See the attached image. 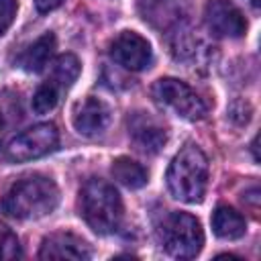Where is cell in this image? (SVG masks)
Masks as SVG:
<instances>
[{"label":"cell","mask_w":261,"mask_h":261,"mask_svg":"<svg viewBox=\"0 0 261 261\" xmlns=\"http://www.w3.org/2000/svg\"><path fill=\"white\" fill-rule=\"evenodd\" d=\"M59 204V188L45 175H29L16 181L2 198L0 208L16 220H35L51 214Z\"/></svg>","instance_id":"6da1fadb"},{"label":"cell","mask_w":261,"mask_h":261,"mask_svg":"<svg viewBox=\"0 0 261 261\" xmlns=\"http://www.w3.org/2000/svg\"><path fill=\"white\" fill-rule=\"evenodd\" d=\"M165 179L171 196L179 202H200L206 194L208 184V159L204 151L194 143L184 145L179 153L171 159Z\"/></svg>","instance_id":"7a4b0ae2"},{"label":"cell","mask_w":261,"mask_h":261,"mask_svg":"<svg viewBox=\"0 0 261 261\" xmlns=\"http://www.w3.org/2000/svg\"><path fill=\"white\" fill-rule=\"evenodd\" d=\"M80 214L94 232L110 234L122 220V200L112 184L92 177L80 190Z\"/></svg>","instance_id":"3957f363"},{"label":"cell","mask_w":261,"mask_h":261,"mask_svg":"<svg viewBox=\"0 0 261 261\" xmlns=\"http://www.w3.org/2000/svg\"><path fill=\"white\" fill-rule=\"evenodd\" d=\"M161 243L171 257L194 259L204 245L200 220L188 212H169L161 222Z\"/></svg>","instance_id":"277c9868"},{"label":"cell","mask_w":261,"mask_h":261,"mask_svg":"<svg viewBox=\"0 0 261 261\" xmlns=\"http://www.w3.org/2000/svg\"><path fill=\"white\" fill-rule=\"evenodd\" d=\"M57 143H59L57 126L53 122H41L10 139L8 145L4 147V159L12 163L33 161L51 153L57 147Z\"/></svg>","instance_id":"5b68a950"},{"label":"cell","mask_w":261,"mask_h":261,"mask_svg":"<svg viewBox=\"0 0 261 261\" xmlns=\"http://www.w3.org/2000/svg\"><path fill=\"white\" fill-rule=\"evenodd\" d=\"M151 94H153L157 104L171 108L177 116H181L186 120H202L206 116V104L181 80L161 77L153 84Z\"/></svg>","instance_id":"8992f818"},{"label":"cell","mask_w":261,"mask_h":261,"mask_svg":"<svg viewBox=\"0 0 261 261\" xmlns=\"http://www.w3.org/2000/svg\"><path fill=\"white\" fill-rule=\"evenodd\" d=\"M110 57L122 65L124 69L130 71H141L145 67H149L153 53H151V45L147 39H143L139 33L135 31H122L118 33L108 49Z\"/></svg>","instance_id":"52a82bcc"},{"label":"cell","mask_w":261,"mask_h":261,"mask_svg":"<svg viewBox=\"0 0 261 261\" xmlns=\"http://www.w3.org/2000/svg\"><path fill=\"white\" fill-rule=\"evenodd\" d=\"M204 18L216 37L239 39L247 33V20L243 12L228 0H210L204 8Z\"/></svg>","instance_id":"ba28073f"},{"label":"cell","mask_w":261,"mask_h":261,"mask_svg":"<svg viewBox=\"0 0 261 261\" xmlns=\"http://www.w3.org/2000/svg\"><path fill=\"white\" fill-rule=\"evenodd\" d=\"M92 257L90 245L73 232H53L43 239L39 259H73L86 261Z\"/></svg>","instance_id":"9c48e42d"},{"label":"cell","mask_w":261,"mask_h":261,"mask_svg":"<svg viewBox=\"0 0 261 261\" xmlns=\"http://www.w3.org/2000/svg\"><path fill=\"white\" fill-rule=\"evenodd\" d=\"M110 124V106L100 98H86L73 110V126L84 137H96Z\"/></svg>","instance_id":"30bf717a"},{"label":"cell","mask_w":261,"mask_h":261,"mask_svg":"<svg viewBox=\"0 0 261 261\" xmlns=\"http://www.w3.org/2000/svg\"><path fill=\"white\" fill-rule=\"evenodd\" d=\"M128 133L133 141L147 153H157L167 143L165 128L145 112H135L128 118Z\"/></svg>","instance_id":"8fae6325"},{"label":"cell","mask_w":261,"mask_h":261,"mask_svg":"<svg viewBox=\"0 0 261 261\" xmlns=\"http://www.w3.org/2000/svg\"><path fill=\"white\" fill-rule=\"evenodd\" d=\"M55 45H57V39H55L53 33L41 35L33 45H29V47L20 53L18 65H20L24 71H29V73H39V71H43V69L49 65L51 57H53Z\"/></svg>","instance_id":"7c38bea8"},{"label":"cell","mask_w":261,"mask_h":261,"mask_svg":"<svg viewBox=\"0 0 261 261\" xmlns=\"http://www.w3.org/2000/svg\"><path fill=\"white\" fill-rule=\"evenodd\" d=\"M212 230L220 239H241L247 230V222L241 212L226 204H220L212 214Z\"/></svg>","instance_id":"4fadbf2b"},{"label":"cell","mask_w":261,"mask_h":261,"mask_svg":"<svg viewBox=\"0 0 261 261\" xmlns=\"http://www.w3.org/2000/svg\"><path fill=\"white\" fill-rule=\"evenodd\" d=\"M114 179L128 190H139L147 184V169L130 157H116L110 167Z\"/></svg>","instance_id":"5bb4252c"},{"label":"cell","mask_w":261,"mask_h":261,"mask_svg":"<svg viewBox=\"0 0 261 261\" xmlns=\"http://www.w3.org/2000/svg\"><path fill=\"white\" fill-rule=\"evenodd\" d=\"M80 75V61L73 53H63L51 61V82L59 88H69Z\"/></svg>","instance_id":"9a60e30c"},{"label":"cell","mask_w":261,"mask_h":261,"mask_svg":"<svg viewBox=\"0 0 261 261\" xmlns=\"http://www.w3.org/2000/svg\"><path fill=\"white\" fill-rule=\"evenodd\" d=\"M57 102H59V86L55 82H51V80L43 82L37 88V92L33 94V110L37 114L51 112L57 106Z\"/></svg>","instance_id":"2e32d148"},{"label":"cell","mask_w":261,"mask_h":261,"mask_svg":"<svg viewBox=\"0 0 261 261\" xmlns=\"http://www.w3.org/2000/svg\"><path fill=\"white\" fill-rule=\"evenodd\" d=\"M20 257H22V249L18 237L6 224L0 222V261H12Z\"/></svg>","instance_id":"e0dca14e"},{"label":"cell","mask_w":261,"mask_h":261,"mask_svg":"<svg viewBox=\"0 0 261 261\" xmlns=\"http://www.w3.org/2000/svg\"><path fill=\"white\" fill-rule=\"evenodd\" d=\"M16 14V0H0V35L12 24Z\"/></svg>","instance_id":"ac0fdd59"},{"label":"cell","mask_w":261,"mask_h":261,"mask_svg":"<svg viewBox=\"0 0 261 261\" xmlns=\"http://www.w3.org/2000/svg\"><path fill=\"white\" fill-rule=\"evenodd\" d=\"M65 0H35V6L39 12H51L55 8H59Z\"/></svg>","instance_id":"d6986e66"},{"label":"cell","mask_w":261,"mask_h":261,"mask_svg":"<svg viewBox=\"0 0 261 261\" xmlns=\"http://www.w3.org/2000/svg\"><path fill=\"white\" fill-rule=\"evenodd\" d=\"M251 151H253L255 161H259V153H257V137H255V139H253V143H251Z\"/></svg>","instance_id":"ffe728a7"},{"label":"cell","mask_w":261,"mask_h":261,"mask_svg":"<svg viewBox=\"0 0 261 261\" xmlns=\"http://www.w3.org/2000/svg\"><path fill=\"white\" fill-rule=\"evenodd\" d=\"M2 126H4V118H2V112H0V135H2Z\"/></svg>","instance_id":"44dd1931"},{"label":"cell","mask_w":261,"mask_h":261,"mask_svg":"<svg viewBox=\"0 0 261 261\" xmlns=\"http://www.w3.org/2000/svg\"><path fill=\"white\" fill-rule=\"evenodd\" d=\"M253 6H255V8H259V0H253Z\"/></svg>","instance_id":"7402d4cb"}]
</instances>
